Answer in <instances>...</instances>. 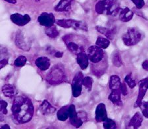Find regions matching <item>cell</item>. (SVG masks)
I'll list each match as a JSON object with an SVG mask.
<instances>
[{"label": "cell", "instance_id": "6da1fadb", "mask_svg": "<svg viewBox=\"0 0 148 129\" xmlns=\"http://www.w3.org/2000/svg\"><path fill=\"white\" fill-rule=\"evenodd\" d=\"M12 117L17 124H25L31 121L34 113V107L31 100L26 96L15 97L11 107Z\"/></svg>", "mask_w": 148, "mask_h": 129}, {"label": "cell", "instance_id": "7a4b0ae2", "mask_svg": "<svg viewBox=\"0 0 148 129\" xmlns=\"http://www.w3.org/2000/svg\"><path fill=\"white\" fill-rule=\"evenodd\" d=\"M121 8L118 5L116 0H100L95 4V10L97 13L116 16L120 13Z\"/></svg>", "mask_w": 148, "mask_h": 129}, {"label": "cell", "instance_id": "3957f363", "mask_svg": "<svg viewBox=\"0 0 148 129\" xmlns=\"http://www.w3.org/2000/svg\"><path fill=\"white\" fill-rule=\"evenodd\" d=\"M46 80L49 84L57 85L66 81L65 69L61 64H56L47 74Z\"/></svg>", "mask_w": 148, "mask_h": 129}, {"label": "cell", "instance_id": "277c9868", "mask_svg": "<svg viewBox=\"0 0 148 129\" xmlns=\"http://www.w3.org/2000/svg\"><path fill=\"white\" fill-rule=\"evenodd\" d=\"M143 37L144 34L137 28H129L125 34L123 35L122 40L126 46H133L139 43Z\"/></svg>", "mask_w": 148, "mask_h": 129}, {"label": "cell", "instance_id": "5b68a950", "mask_svg": "<svg viewBox=\"0 0 148 129\" xmlns=\"http://www.w3.org/2000/svg\"><path fill=\"white\" fill-rule=\"evenodd\" d=\"M57 25L64 28H72L75 30L88 31V25L82 21H76L73 19H57L56 21Z\"/></svg>", "mask_w": 148, "mask_h": 129}, {"label": "cell", "instance_id": "8992f818", "mask_svg": "<svg viewBox=\"0 0 148 129\" xmlns=\"http://www.w3.org/2000/svg\"><path fill=\"white\" fill-rule=\"evenodd\" d=\"M15 44L17 47L24 51H29L31 48V42L28 35L24 32L23 30H19L17 32L15 37Z\"/></svg>", "mask_w": 148, "mask_h": 129}, {"label": "cell", "instance_id": "52a82bcc", "mask_svg": "<svg viewBox=\"0 0 148 129\" xmlns=\"http://www.w3.org/2000/svg\"><path fill=\"white\" fill-rule=\"evenodd\" d=\"M63 40L66 44L67 49L72 53L76 55L80 52H84L85 49L83 45L75 42V35H65L63 37Z\"/></svg>", "mask_w": 148, "mask_h": 129}, {"label": "cell", "instance_id": "ba28073f", "mask_svg": "<svg viewBox=\"0 0 148 129\" xmlns=\"http://www.w3.org/2000/svg\"><path fill=\"white\" fill-rule=\"evenodd\" d=\"M97 46H92L88 49V56L92 63H97L104 59V51Z\"/></svg>", "mask_w": 148, "mask_h": 129}, {"label": "cell", "instance_id": "9c48e42d", "mask_svg": "<svg viewBox=\"0 0 148 129\" xmlns=\"http://www.w3.org/2000/svg\"><path fill=\"white\" fill-rule=\"evenodd\" d=\"M84 76L82 73L78 72L75 76L71 83L72 87V93L73 97H78L82 94V86Z\"/></svg>", "mask_w": 148, "mask_h": 129}, {"label": "cell", "instance_id": "30bf717a", "mask_svg": "<svg viewBox=\"0 0 148 129\" xmlns=\"http://www.w3.org/2000/svg\"><path fill=\"white\" fill-rule=\"evenodd\" d=\"M148 90V77L141 80L139 82V90H138V94L137 99L136 101L134 107H140L143 102V99L146 94L147 90Z\"/></svg>", "mask_w": 148, "mask_h": 129}, {"label": "cell", "instance_id": "8fae6325", "mask_svg": "<svg viewBox=\"0 0 148 129\" xmlns=\"http://www.w3.org/2000/svg\"><path fill=\"white\" fill-rule=\"evenodd\" d=\"M69 119H70V123L74 127L80 128L83 124V121L81 119L78 114L76 111L75 106L71 104L69 106Z\"/></svg>", "mask_w": 148, "mask_h": 129}, {"label": "cell", "instance_id": "7c38bea8", "mask_svg": "<svg viewBox=\"0 0 148 129\" xmlns=\"http://www.w3.org/2000/svg\"><path fill=\"white\" fill-rule=\"evenodd\" d=\"M38 21L43 27H49L54 25L56 20L53 13H43L38 17Z\"/></svg>", "mask_w": 148, "mask_h": 129}, {"label": "cell", "instance_id": "4fadbf2b", "mask_svg": "<svg viewBox=\"0 0 148 129\" xmlns=\"http://www.w3.org/2000/svg\"><path fill=\"white\" fill-rule=\"evenodd\" d=\"M10 19L12 22L19 27H24L31 21L30 16L27 14L23 15L19 13H14L11 15Z\"/></svg>", "mask_w": 148, "mask_h": 129}, {"label": "cell", "instance_id": "5bb4252c", "mask_svg": "<svg viewBox=\"0 0 148 129\" xmlns=\"http://www.w3.org/2000/svg\"><path fill=\"white\" fill-rule=\"evenodd\" d=\"M107 119V113L106 105L103 103L99 104L95 109V121L97 123L103 122Z\"/></svg>", "mask_w": 148, "mask_h": 129}, {"label": "cell", "instance_id": "9a60e30c", "mask_svg": "<svg viewBox=\"0 0 148 129\" xmlns=\"http://www.w3.org/2000/svg\"><path fill=\"white\" fill-rule=\"evenodd\" d=\"M107 67V65L106 61L103 62L102 60L97 63H93V65L91 69L93 72V74H94L95 76H100L103 75Z\"/></svg>", "mask_w": 148, "mask_h": 129}, {"label": "cell", "instance_id": "2e32d148", "mask_svg": "<svg viewBox=\"0 0 148 129\" xmlns=\"http://www.w3.org/2000/svg\"><path fill=\"white\" fill-rule=\"evenodd\" d=\"M40 111L44 115H50L56 113V108L47 100H44L40 106Z\"/></svg>", "mask_w": 148, "mask_h": 129}, {"label": "cell", "instance_id": "e0dca14e", "mask_svg": "<svg viewBox=\"0 0 148 129\" xmlns=\"http://www.w3.org/2000/svg\"><path fill=\"white\" fill-rule=\"evenodd\" d=\"M88 60H89V58H88V54L85 52H80L76 54V61L82 70H85L87 69L89 64Z\"/></svg>", "mask_w": 148, "mask_h": 129}, {"label": "cell", "instance_id": "ac0fdd59", "mask_svg": "<svg viewBox=\"0 0 148 129\" xmlns=\"http://www.w3.org/2000/svg\"><path fill=\"white\" fill-rule=\"evenodd\" d=\"M1 91L3 95L7 97L13 98L17 94L18 91L16 87L13 84H5L1 88Z\"/></svg>", "mask_w": 148, "mask_h": 129}, {"label": "cell", "instance_id": "d6986e66", "mask_svg": "<svg viewBox=\"0 0 148 129\" xmlns=\"http://www.w3.org/2000/svg\"><path fill=\"white\" fill-rule=\"evenodd\" d=\"M35 64L41 71H46L50 67V59L47 57H40L36 59Z\"/></svg>", "mask_w": 148, "mask_h": 129}, {"label": "cell", "instance_id": "ffe728a7", "mask_svg": "<svg viewBox=\"0 0 148 129\" xmlns=\"http://www.w3.org/2000/svg\"><path fill=\"white\" fill-rule=\"evenodd\" d=\"M74 0H60L54 9L57 12L68 11L71 9V5Z\"/></svg>", "mask_w": 148, "mask_h": 129}, {"label": "cell", "instance_id": "44dd1931", "mask_svg": "<svg viewBox=\"0 0 148 129\" xmlns=\"http://www.w3.org/2000/svg\"><path fill=\"white\" fill-rule=\"evenodd\" d=\"M119 19L123 22H129L132 20L134 16L133 11L128 8H121L119 13Z\"/></svg>", "mask_w": 148, "mask_h": 129}, {"label": "cell", "instance_id": "7402d4cb", "mask_svg": "<svg viewBox=\"0 0 148 129\" xmlns=\"http://www.w3.org/2000/svg\"><path fill=\"white\" fill-rule=\"evenodd\" d=\"M95 29L97 32L101 33V34L106 36L107 38H108L109 40H113L115 36L116 30L115 28H107L106 27H102L100 26H97L95 27Z\"/></svg>", "mask_w": 148, "mask_h": 129}, {"label": "cell", "instance_id": "603a6c76", "mask_svg": "<svg viewBox=\"0 0 148 129\" xmlns=\"http://www.w3.org/2000/svg\"><path fill=\"white\" fill-rule=\"evenodd\" d=\"M143 115L141 114L140 112H136L134 116L131 118L130 121L128 123V126H132L134 128L137 129L142 125L143 122Z\"/></svg>", "mask_w": 148, "mask_h": 129}, {"label": "cell", "instance_id": "cb8c5ba5", "mask_svg": "<svg viewBox=\"0 0 148 129\" xmlns=\"http://www.w3.org/2000/svg\"><path fill=\"white\" fill-rule=\"evenodd\" d=\"M121 94V92L119 89L111 90V94L109 95V99L116 106H121L122 104Z\"/></svg>", "mask_w": 148, "mask_h": 129}, {"label": "cell", "instance_id": "d4e9b609", "mask_svg": "<svg viewBox=\"0 0 148 129\" xmlns=\"http://www.w3.org/2000/svg\"><path fill=\"white\" fill-rule=\"evenodd\" d=\"M57 119L59 121H65L69 118V106H64L57 111Z\"/></svg>", "mask_w": 148, "mask_h": 129}, {"label": "cell", "instance_id": "484cf974", "mask_svg": "<svg viewBox=\"0 0 148 129\" xmlns=\"http://www.w3.org/2000/svg\"><path fill=\"white\" fill-rule=\"evenodd\" d=\"M121 83V79L119 76H111L110 78V80H109V88H110L111 90L119 89V86H120Z\"/></svg>", "mask_w": 148, "mask_h": 129}, {"label": "cell", "instance_id": "4316f807", "mask_svg": "<svg viewBox=\"0 0 148 129\" xmlns=\"http://www.w3.org/2000/svg\"><path fill=\"white\" fill-rule=\"evenodd\" d=\"M45 33L47 36L51 38H56L59 34V31L55 25L49 27H45Z\"/></svg>", "mask_w": 148, "mask_h": 129}, {"label": "cell", "instance_id": "83f0119b", "mask_svg": "<svg viewBox=\"0 0 148 129\" xmlns=\"http://www.w3.org/2000/svg\"><path fill=\"white\" fill-rule=\"evenodd\" d=\"M95 45L102 49H106L110 45V41H109L108 38L99 36L97 38L96 42H95Z\"/></svg>", "mask_w": 148, "mask_h": 129}, {"label": "cell", "instance_id": "f1b7e54d", "mask_svg": "<svg viewBox=\"0 0 148 129\" xmlns=\"http://www.w3.org/2000/svg\"><path fill=\"white\" fill-rule=\"evenodd\" d=\"M112 61H113V64L116 67H120L123 65V61H122V58L119 52L116 51L114 52L113 55V57H112Z\"/></svg>", "mask_w": 148, "mask_h": 129}, {"label": "cell", "instance_id": "f546056e", "mask_svg": "<svg viewBox=\"0 0 148 129\" xmlns=\"http://www.w3.org/2000/svg\"><path fill=\"white\" fill-rule=\"evenodd\" d=\"M93 82H94V80L90 76H86L84 77L82 80V85L84 86L88 91L90 92L92 89Z\"/></svg>", "mask_w": 148, "mask_h": 129}, {"label": "cell", "instance_id": "4dcf8cb0", "mask_svg": "<svg viewBox=\"0 0 148 129\" xmlns=\"http://www.w3.org/2000/svg\"><path fill=\"white\" fill-rule=\"evenodd\" d=\"M27 62V57L24 56H20L15 59V62H14V64H15V66L17 67H22L25 65Z\"/></svg>", "mask_w": 148, "mask_h": 129}, {"label": "cell", "instance_id": "1f68e13d", "mask_svg": "<svg viewBox=\"0 0 148 129\" xmlns=\"http://www.w3.org/2000/svg\"><path fill=\"white\" fill-rule=\"evenodd\" d=\"M103 123V128L105 129H115L116 128V125L113 120L107 118Z\"/></svg>", "mask_w": 148, "mask_h": 129}, {"label": "cell", "instance_id": "d6a6232c", "mask_svg": "<svg viewBox=\"0 0 148 129\" xmlns=\"http://www.w3.org/2000/svg\"><path fill=\"white\" fill-rule=\"evenodd\" d=\"M125 81L130 88H134L136 86V82L132 77V73L128 74L126 76V77L125 78Z\"/></svg>", "mask_w": 148, "mask_h": 129}, {"label": "cell", "instance_id": "836d02e7", "mask_svg": "<svg viewBox=\"0 0 148 129\" xmlns=\"http://www.w3.org/2000/svg\"><path fill=\"white\" fill-rule=\"evenodd\" d=\"M140 107L142 112L143 116L148 119V102H142Z\"/></svg>", "mask_w": 148, "mask_h": 129}, {"label": "cell", "instance_id": "e575fe53", "mask_svg": "<svg viewBox=\"0 0 148 129\" xmlns=\"http://www.w3.org/2000/svg\"><path fill=\"white\" fill-rule=\"evenodd\" d=\"M8 106V104L4 100H1L0 101V111L1 113L4 115L8 113V110H7V107Z\"/></svg>", "mask_w": 148, "mask_h": 129}, {"label": "cell", "instance_id": "d590c367", "mask_svg": "<svg viewBox=\"0 0 148 129\" xmlns=\"http://www.w3.org/2000/svg\"><path fill=\"white\" fill-rule=\"evenodd\" d=\"M131 1L138 9H142L145 5L144 0H131Z\"/></svg>", "mask_w": 148, "mask_h": 129}, {"label": "cell", "instance_id": "8d00e7d4", "mask_svg": "<svg viewBox=\"0 0 148 129\" xmlns=\"http://www.w3.org/2000/svg\"><path fill=\"white\" fill-rule=\"evenodd\" d=\"M119 90L121 92V94L123 95H126L128 94V88L126 86V83H121L120 86H119Z\"/></svg>", "mask_w": 148, "mask_h": 129}, {"label": "cell", "instance_id": "74e56055", "mask_svg": "<svg viewBox=\"0 0 148 129\" xmlns=\"http://www.w3.org/2000/svg\"><path fill=\"white\" fill-rule=\"evenodd\" d=\"M8 64V59L5 58V59H1V60L0 61V68L1 69L3 68L4 67H5Z\"/></svg>", "mask_w": 148, "mask_h": 129}, {"label": "cell", "instance_id": "f35d334b", "mask_svg": "<svg viewBox=\"0 0 148 129\" xmlns=\"http://www.w3.org/2000/svg\"><path fill=\"white\" fill-rule=\"evenodd\" d=\"M53 56L56 57H57V58H61L63 56V53L62 51H54Z\"/></svg>", "mask_w": 148, "mask_h": 129}, {"label": "cell", "instance_id": "ab89813d", "mask_svg": "<svg viewBox=\"0 0 148 129\" xmlns=\"http://www.w3.org/2000/svg\"><path fill=\"white\" fill-rule=\"evenodd\" d=\"M142 68L144 69V70L148 71V60H145L143 61L142 64Z\"/></svg>", "mask_w": 148, "mask_h": 129}, {"label": "cell", "instance_id": "60d3db41", "mask_svg": "<svg viewBox=\"0 0 148 129\" xmlns=\"http://www.w3.org/2000/svg\"><path fill=\"white\" fill-rule=\"evenodd\" d=\"M6 2H8L9 3L11 4H16V0H4Z\"/></svg>", "mask_w": 148, "mask_h": 129}, {"label": "cell", "instance_id": "b9f144b4", "mask_svg": "<svg viewBox=\"0 0 148 129\" xmlns=\"http://www.w3.org/2000/svg\"><path fill=\"white\" fill-rule=\"evenodd\" d=\"M1 129H10V126H9V125H4L3 126H2L1 127Z\"/></svg>", "mask_w": 148, "mask_h": 129}, {"label": "cell", "instance_id": "7bdbcfd3", "mask_svg": "<svg viewBox=\"0 0 148 129\" xmlns=\"http://www.w3.org/2000/svg\"><path fill=\"white\" fill-rule=\"evenodd\" d=\"M35 1H40V0H35Z\"/></svg>", "mask_w": 148, "mask_h": 129}]
</instances>
